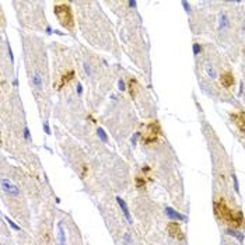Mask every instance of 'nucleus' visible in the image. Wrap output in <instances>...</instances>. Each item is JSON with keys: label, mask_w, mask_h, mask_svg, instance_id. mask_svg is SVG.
Returning a JSON list of instances; mask_svg holds the SVG:
<instances>
[{"label": "nucleus", "mask_w": 245, "mask_h": 245, "mask_svg": "<svg viewBox=\"0 0 245 245\" xmlns=\"http://www.w3.org/2000/svg\"><path fill=\"white\" fill-rule=\"evenodd\" d=\"M220 83H221L223 87H226V88L233 87L234 86V76L230 71H224L220 76Z\"/></svg>", "instance_id": "obj_6"}, {"label": "nucleus", "mask_w": 245, "mask_h": 245, "mask_svg": "<svg viewBox=\"0 0 245 245\" xmlns=\"http://www.w3.org/2000/svg\"><path fill=\"white\" fill-rule=\"evenodd\" d=\"M129 93H130V97H134L136 93H137V81L134 79H130L129 80Z\"/></svg>", "instance_id": "obj_14"}, {"label": "nucleus", "mask_w": 245, "mask_h": 245, "mask_svg": "<svg viewBox=\"0 0 245 245\" xmlns=\"http://www.w3.org/2000/svg\"><path fill=\"white\" fill-rule=\"evenodd\" d=\"M200 51H202V48H200V45L199 44H193V53L198 56L199 53H200Z\"/></svg>", "instance_id": "obj_22"}, {"label": "nucleus", "mask_w": 245, "mask_h": 245, "mask_svg": "<svg viewBox=\"0 0 245 245\" xmlns=\"http://www.w3.org/2000/svg\"><path fill=\"white\" fill-rule=\"evenodd\" d=\"M127 4H129V7H133V8L137 6V4H136V1H129Z\"/></svg>", "instance_id": "obj_29"}, {"label": "nucleus", "mask_w": 245, "mask_h": 245, "mask_svg": "<svg viewBox=\"0 0 245 245\" xmlns=\"http://www.w3.org/2000/svg\"><path fill=\"white\" fill-rule=\"evenodd\" d=\"M84 70H86V73H87L88 76H91V67H90L88 63H84Z\"/></svg>", "instance_id": "obj_25"}, {"label": "nucleus", "mask_w": 245, "mask_h": 245, "mask_svg": "<svg viewBox=\"0 0 245 245\" xmlns=\"http://www.w3.org/2000/svg\"><path fill=\"white\" fill-rule=\"evenodd\" d=\"M4 220H6V221L8 223V226H10V227H11L13 230H16V231H20V227H18V226H17V224H16L14 221H13V220H10L7 216H4Z\"/></svg>", "instance_id": "obj_19"}, {"label": "nucleus", "mask_w": 245, "mask_h": 245, "mask_svg": "<svg viewBox=\"0 0 245 245\" xmlns=\"http://www.w3.org/2000/svg\"><path fill=\"white\" fill-rule=\"evenodd\" d=\"M161 132L160 129V125L157 122H150L149 126H147V136H153V137H158V134Z\"/></svg>", "instance_id": "obj_9"}, {"label": "nucleus", "mask_w": 245, "mask_h": 245, "mask_svg": "<svg viewBox=\"0 0 245 245\" xmlns=\"http://www.w3.org/2000/svg\"><path fill=\"white\" fill-rule=\"evenodd\" d=\"M122 239H123V242L127 245H133V238L130 237V234L129 233H125L123 234V237H122Z\"/></svg>", "instance_id": "obj_18"}, {"label": "nucleus", "mask_w": 245, "mask_h": 245, "mask_svg": "<svg viewBox=\"0 0 245 245\" xmlns=\"http://www.w3.org/2000/svg\"><path fill=\"white\" fill-rule=\"evenodd\" d=\"M233 182H234V189H235V192H239V185H238V179L235 175H233Z\"/></svg>", "instance_id": "obj_23"}, {"label": "nucleus", "mask_w": 245, "mask_h": 245, "mask_svg": "<svg viewBox=\"0 0 245 245\" xmlns=\"http://www.w3.org/2000/svg\"><path fill=\"white\" fill-rule=\"evenodd\" d=\"M182 6H183V8H185V11H186V13H189V11H190V6H189V3H188V1H182Z\"/></svg>", "instance_id": "obj_24"}, {"label": "nucleus", "mask_w": 245, "mask_h": 245, "mask_svg": "<svg viewBox=\"0 0 245 245\" xmlns=\"http://www.w3.org/2000/svg\"><path fill=\"white\" fill-rule=\"evenodd\" d=\"M149 171H150V168H149L147 165H146V167H143V172H149Z\"/></svg>", "instance_id": "obj_32"}, {"label": "nucleus", "mask_w": 245, "mask_h": 245, "mask_svg": "<svg viewBox=\"0 0 245 245\" xmlns=\"http://www.w3.org/2000/svg\"><path fill=\"white\" fill-rule=\"evenodd\" d=\"M44 129H45V133H51V129H49V125H48V122H44Z\"/></svg>", "instance_id": "obj_27"}, {"label": "nucleus", "mask_w": 245, "mask_h": 245, "mask_svg": "<svg viewBox=\"0 0 245 245\" xmlns=\"http://www.w3.org/2000/svg\"><path fill=\"white\" fill-rule=\"evenodd\" d=\"M53 13L57 17V20L60 24L67 30H73L74 27V21H73V13H71V7L66 3H56L53 7Z\"/></svg>", "instance_id": "obj_2"}, {"label": "nucleus", "mask_w": 245, "mask_h": 245, "mask_svg": "<svg viewBox=\"0 0 245 245\" xmlns=\"http://www.w3.org/2000/svg\"><path fill=\"white\" fill-rule=\"evenodd\" d=\"M219 24H220V28H221V30L228 27V18H227L226 14H220V17H219Z\"/></svg>", "instance_id": "obj_15"}, {"label": "nucleus", "mask_w": 245, "mask_h": 245, "mask_svg": "<svg viewBox=\"0 0 245 245\" xmlns=\"http://www.w3.org/2000/svg\"><path fill=\"white\" fill-rule=\"evenodd\" d=\"M226 233L231 235V237H235L239 241V242H244V234L241 233V231H237V230H233V228H227L226 230Z\"/></svg>", "instance_id": "obj_13"}, {"label": "nucleus", "mask_w": 245, "mask_h": 245, "mask_svg": "<svg viewBox=\"0 0 245 245\" xmlns=\"http://www.w3.org/2000/svg\"><path fill=\"white\" fill-rule=\"evenodd\" d=\"M205 70H206L207 76H209L210 79H216V70H214V67H212L210 64H206V66H205Z\"/></svg>", "instance_id": "obj_16"}, {"label": "nucleus", "mask_w": 245, "mask_h": 245, "mask_svg": "<svg viewBox=\"0 0 245 245\" xmlns=\"http://www.w3.org/2000/svg\"><path fill=\"white\" fill-rule=\"evenodd\" d=\"M63 221H60L57 224V238H59V244L60 245H64L66 244V234H64V230H63Z\"/></svg>", "instance_id": "obj_11"}, {"label": "nucleus", "mask_w": 245, "mask_h": 245, "mask_svg": "<svg viewBox=\"0 0 245 245\" xmlns=\"http://www.w3.org/2000/svg\"><path fill=\"white\" fill-rule=\"evenodd\" d=\"M137 137H139V133H136V134L133 136V137H132V143H133V144L136 143V140H137Z\"/></svg>", "instance_id": "obj_30"}, {"label": "nucleus", "mask_w": 245, "mask_h": 245, "mask_svg": "<svg viewBox=\"0 0 245 245\" xmlns=\"http://www.w3.org/2000/svg\"><path fill=\"white\" fill-rule=\"evenodd\" d=\"M136 186L137 188H144L146 186V179L142 178V176H137L136 178Z\"/></svg>", "instance_id": "obj_20"}, {"label": "nucleus", "mask_w": 245, "mask_h": 245, "mask_svg": "<svg viewBox=\"0 0 245 245\" xmlns=\"http://www.w3.org/2000/svg\"><path fill=\"white\" fill-rule=\"evenodd\" d=\"M97 133H98V137H100V139H101L104 143L108 142V136H107V133L104 132V129H101V127H100V129L97 130Z\"/></svg>", "instance_id": "obj_17"}, {"label": "nucleus", "mask_w": 245, "mask_h": 245, "mask_svg": "<svg viewBox=\"0 0 245 245\" xmlns=\"http://www.w3.org/2000/svg\"><path fill=\"white\" fill-rule=\"evenodd\" d=\"M8 55H10V59H11V62H14V57H13V52H11V48L8 46Z\"/></svg>", "instance_id": "obj_28"}, {"label": "nucleus", "mask_w": 245, "mask_h": 245, "mask_svg": "<svg viewBox=\"0 0 245 245\" xmlns=\"http://www.w3.org/2000/svg\"><path fill=\"white\" fill-rule=\"evenodd\" d=\"M167 231H168V234L171 235V237L174 238H178V239H182L183 238V233H182L181 230V226L178 224V223H168L167 224Z\"/></svg>", "instance_id": "obj_4"}, {"label": "nucleus", "mask_w": 245, "mask_h": 245, "mask_svg": "<svg viewBox=\"0 0 245 245\" xmlns=\"http://www.w3.org/2000/svg\"><path fill=\"white\" fill-rule=\"evenodd\" d=\"M77 93H79V94H81V93H83V90H81V84H77Z\"/></svg>", "instance_id": "obj_31"}, {"label": "nucleus", "mask_w": 245, "mask_h": 245, "mask_svg": "<svg viewBox=\"0 0 245 245\" xmlns=\"http://www.w3.org/2000/svg\"><path fill=\"white\" fill-rule=\"evenodd\" d=\"M13 86H14V87H17V86H18V81H17V80H14V81H13Z\"/></svg>", "instance_id": "obj_33"}, {"label": "nucleus", "mask_w": 245, "mask_h": 245, "mask_svg": "<svg viewBox=\"0 0 245 245\" xmlns=\"http://www.w3.org/2000/svg\"><path fill=\"white\" fill-rule=\"evenodd\" d=\"M1 188H3V190H4L6 193H8V195H13V196H18V195H20V189L17 188L13 182L8 181L7 178H3V179H1Z\"/></svg>", "instance_id": "obj_3"}, {"label": "nucleus", "mask_w": 245, "mask_h": 245, "mask_svg": "<svg viewBox=\"0 0 245 245\" xmlns=\"http://www.w3.org/2000/svg\"><path fill=\"white\" fill-rule=\"evenodd\" d=\"M116 202H118V205L120 206V209H122V212H123V216L126 217V220L129 224H133V219H132V216H130V212H129V207H127L126 202L123 200L122 198H116Z\"/></svg>", "instance_id": "obj_7"}, {"label": "nucleus", "mask_w": 245, "mask_h": 245, "mask_svg": "<svg viewBox=\"0 0 245 245\" xmlns=\"http://www.w3.org/2000/svg\"><path fill=\"white\" fill-rule=\"evenodd\" d=\"M73 77H74V71H73V70H67L63 74V76L60 77V81L56 84V87H57V88H62L64 84H67V83H69V81H70Z\"/></svg>", "instance_id": "obj_10"}, {"label": "nucleus", "mask_w": 245, "mask_h": 245, "mask_svg": "<svg viewBox=\"0 0 245 245\" xmlns=\"http://www.w3.org/2000/svg\"><path fill=\"white\" fill-rule=\"evenodd\" d=\"M24 137L28 140L30 139V130H28V127H24Z\"/></svg>", "instance_id": "obj_26"}, {"label": "nucleus", "mask_w": 245, "mask_h": 245, "mask_svg": "<svg viewBox=\"0 0 245 245\" xmlns=\"http://www.w3.org/2000/svg\"><path fill=\"white\" fill-rule=\"evenodd\" d=\"M118 88L120 90V91H125L126 90V84H125V81L120 79V80H118Z\"/></svg>", "instance_id": "obj_21"}, {"label": "nucleus", "mask_w": 245, "mask_h": 245, "mask_svg": "<svg viewBox=\"0 0 245 245\" xmlns=\"http://www.w3.org/2000/svg\"><path fill=\"white\" fill-rule=\"evenodd\" d=\"M32 87L37 88V90H41L42 88V86H44V81H42V77H41V74H38V73H35L34 76H32Z\"/></svg>", "instance_id": "obj_12"}, {"label": "nucleus", "mask_w": 245, "mask_h": 245, "mask_svg": "<svg viewBox=\"0 0 245 245\" xmlns=\"http://www.w3.org/2000/svg\"><path fill=\"white\" fill-rule=\"evenodd\" d=\"M214 210H216V214L224 220V221L227 223V224H231L234 228H239V227H242L244 226V214L242 212H234V210H231L228 206L226 205V202H224V199H219L216 203H214Z\"/></svg>", "instance_id": "obj_1"}, {"label": "nucleus", "mask_w": 245, "mask_h": 245, "mask_svg": "<svg viewBox=\"0 0 245 245\" xmlns=\"http://www.w3.org/2000/svg\"><path fill=\"white\" fill-rule=\"evenodd\" d=\"M165 214L170 217V219H172V220H178V221H186V216H182L181 213H178V212H175L172 207H165Z\"/></svg>", "instance_id": "obj_8"}, {"label": "nucleus", "mask_w": 245, "mask_h": 245, "mask_svg": "<svg viewBox=\"0 0 245 245\" xmlns=\"http://www.w3.org/2000/svg\"><path fill=\"white\" fill-rule=\"evenodd\" d=\"M231 118L234 119L235 125L238 126V129L242 132V134H245V114L244 112H238V114H233Z\"/></svg>", "instance_id": "obj_5"}]
</instances>
